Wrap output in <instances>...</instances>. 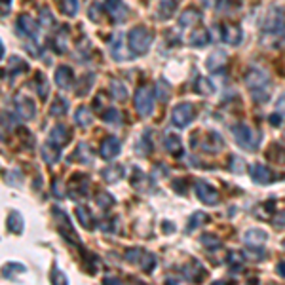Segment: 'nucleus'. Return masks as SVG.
Returning <instances> with one entry per match:
<instances>
[{"instance_id": "nucleus-23", "label": "nucleus", "mask_w": 285, "mask_h": 285, "mask_svg": "<svg viewBox=\"0 0 285 285\" xmlns=\"http://www.w3.org/2000/svg\"><path fill=\"white\" fill-rule=\"evenodd\" d=\"M222 38H224V42L238 46L242 42V28L238 25H224L222 27Z\"/></svg>"}, {"instance_id": "nucleus-38", "label": "nucleus", "mask_w": 285, "mask_h": 285, "mask_svg": "<svg viewBox=\"0 0 285 285\" xmlns=\"http://www.w3.org/2000/svg\"><path fill=\"white\" fill-rule=\"evenodd\" d=\"M156 95H158V99L162 101V103H167L171 97V86L167 84V80L164 78H160L156 82Z\"/></svg>"}, {"instance_id": "nucleus-2", "label": "nucleus", "mask_w": 285, "mask_h": 285, "mask_svg": "<svg viewBox=\"0 0 285 285\" xmlns=\"http://www.w3.org/2000/svg\"><path fill=\"white\" fill-rule=\"evenodd\" d=\"M152 44V33L142 25H137L128 33V46L135 57L145 55Z\"/></svg>"}, {"instance_id": "nucleus-54", "label": "nucleus", "mask_w": 285, "mask_h": 285, "mask_svg": "<svg viewBox=\"0 0 285 285\" xmlns=\"http://www.w3.org/2000/svg\"><path fill=\"white\" fill-rule=\"evenodd\" d=\"M114 219H107V221H101L99 222V228L101 230H105V232H114L116 230V224H114Z\"/></svg>"}, {"instance_id": "nucleus-51", "label": "nucleus", "mask_w": 285, "mask_h": 285, "mask_svg": "<svg viewBox=\"0 0 285 285\" xmlns=\"http://www.w3.org/2000/svg\"><path fill=\"white\" fill-rule=\"evenodd\" d=\"M38 21H40V25H44V27H53V25H55V17H53V14H51L48 8H42Z\"/></svg>"}, {"instance_id": "nucleus-62", "label": "nucleus", "mask_w": 285, "mask_h": 285, "mask_svg": "<svg viewBox=\"0 0 285 285\" xmlns=\"http://www.w3.org/2000/svg\"><path fill=\"white\" fill-rule=\"evenodd\" d=\"M281 247H283V249H285V240H283V243H281Z\"/></svg>"}, {"instance_id": "nucleus-37", "label": "nucleus", "mask_w": 285, "mask_h": 285, "mask_svg": "<svg viewBox=\"0 0 285 285\" xmlns=\"http://www.w3.org/2000/svg\"><path fill=\"white\" fill-rule=\"evenodd\" d=\"M122 173H124V169H122L120 165H108V167H105V169L101 171V175H103V179L107 183H116L122 177Z\"/></svg>"}, {"instance_id": "nucleus-57", "label": "nucleus", "mask_w": 285, "mask_h": 285, "mask_svg": "<svg viewBox=\"0 0 285 285\" xmlns=\"http://www.w3.org/2000/svg\"><path fill=\"white\" fill-rule=\"evenodd\" d=\"M270 124H272V126H279V124H281V116H279V114H272V116H270Z\"/></svg>"}, {"instance_id": "nucleus-59", "label": "nucleus", "mask_w": 285, "mask_h": 285, "mask_svg": "<svg viewBox=\"0 0 285 285\" xmlns=\"http://www.w3.org/2000/svg\"><path fill=\"white\" fill-rule=\"evenodd\" d=\"M278 108L281 110V114H285V93L279 97V103H278Z\"/></svg>"}, {"instance_id": "nucleus-33", "label": "nucleus", "mask_w": 285, "mask_h": 285, "mask_svg": "<svg viewBox=\"0 0 285 285\" xmlns=\"http://www.w3.org/2000/svg\"><path fill=\"white\" fill-rule=\"evenodd\" d=\"M266 158L274 164H285V149H281L279 145H272L270 149L266 150Z\"/></svg>"}, {"instance_id": "nucleus-29", "label": "nucleus", "mask_w": 285, "mask_h": 285, "mask_svg": "<svg viewBox=\"0 0 285 285\" xmlns=\"http://www.w3.org/2000/svg\"><path fill=\"white\" fill-rule=\"evenodd\" d=\"M200 12L198 10H192V8H188V10H185L183 14H181V17H179V25H183V27H190V25H196V23L200 21Z\"/></svg>"}, {"instance_id": "nucleus-25", "label": "nucleus", "mask_w": 285, "mask_h": 285, "mask_svg": "<svg viewBox=\"0 0 285 285\" xmlns=\"http://www.w3.org/2000/svg\"><path fill=\"white\" fill-rule=\"evenodd\" d=\"M165 149H167V152H169V154H173V156H179V154H181V150H183V145H181V139H179V135H175V133L167 131V133H165Z\"/></svg>"}, {"instance_id": "nucleus-20", "label": "nucleus", "mask_w": 285, "mask_h": 285, "mask_svg": "<svg viewBox=\"0 0 285 285\" xmlns=\"http://www.w3.org/2000/svg\"><path fill=\"white\" fill-rule=\"evenodd\" d=\"M6 228L8 232H12V234L19 236L23 234V228H25V221H23V215L17 213V211H10L6 219Z\"/></svg>"}, {"instance_id": "nucleus-49", "label": "nucleus", "mask_w": 285, "mask_h": 285, "mask_svg": "<svg viewBox=\"0 0 285 285\" xmlns=\"http://www.w3.org/2000/svg\"><path fill=\"white\" fill-rule=\"evenodd\" d=\"M202 245H206L207 249H217V247H221V238H217L215 234H204Z\"/></svg>"}, {"instance_id": "nucleus-45", "label": "nucleus", "mask_w": 285, "mask_h": 285, "mask_svg": "<svg viewBox=\"0 0 285 285\" xmlns=\"http://www.w3.org/2000/svg\"><path fill=\"white\" fill-rule=\"evenodd\" d=\"M243 261H245V255L242 251H230L226 256V263L232 266V268H242Z\"/></svg>"}, {"instance_id": "nucleus-18", "label": "nucleus", "mask_w": 285, "mask_h": 285, "mask_svg": "<svg viewBox=\"0 0 285 285\" xmlns=\"http://www.w3.org/2000/svg\"><path fill=\"white\" fill-rule=\"evenodd\" d=\"M38 23L35 17H31V15H19V19H17V25L19 28L23 31V35L31 36V38H38V33H40V27H38Z\"/></svg>"}, {"instance_id": "nucleus-8", "label": "nucleus", "mask_w": 285, "mask_h": 285, "mask_svg": "<svg viewBox=\"0 0 285 285\" xmlns=\"http://www.w3.org/2000/svg\"><path fill=\"white\" fill-rule=\"evenodd\" d=\"M15 110H17V114H19V118H23V120H35L36 116V105L33 99H28L27 95H17L15 97Z\"/></svg>"}, {"instance_id": "nucleus-28", "label": "nucleus", "mask_w": 285, "mask_h": 285, "mask_svg": "<svg viewBox=\"0 0 285 285\" xmlns=\"http://www.w3.org/2000/svg\"><path fill=\"white\" fill-rule=\"evenodd\" d=\"M209 40H211V36H209V33L204 27L192 31V35H190V44L196 46V48H202V46L209 44Z\"/></svg>"}, {"instance_id": "nucleus-52", "label": "nucleus", "mask_w": 285, "mask_h": 285, "mask_svg": "<svg viewBox=\"0 0 285 285\" xmlns=\"http://www.w3.org/2000/svg\"><path fill=\"white\" fill-rule=\"evenodd\" d=\"M51 281L53 283H57V285H65V283H69V279H67V276H65L63 272L59 270L57 266H53V270H51Z\"/></svg>"}, {"instance_id": "nucleus-40", "label": "nucleus", "mask_w": 285, "mask_h": 285, "mask_svg": "<svg viewBox=\"0 0 285 285\" xmlns=\"http://www.w3.org/2000/svg\"><path fill=\"white\" fill-rule=\"evenodd\" d=\"M25 272V266L21 263H8L4 264V270H2V276L8 279H14L17 274H23Z\"/></svg>"}, {"instance_id": "nucleus-32", "label": "nucleus", "mask_w": 285, "mask_h": 285, "mask_svg": "<svg viewBox=\"0 0 285 285\" xmlns=\"http://www.w3.org/2000/svg\"><path fill=\"white\" fill-rule=\"evenodd\" d=\"M150 152H152V141H150V131H147L137 141V154L139 156H149Z\"/></svg>"}, {"instance_id": "nucleus-3", "label": "nucleus", "mask_w": 285, "mask_h": 285, "mask_svg": "<svg viewBox=\"0 0 285 285\" xmlns=\"http://www.w3.org/2000/svg\"><path fill=\"white\" fill-rule=\"evenodd\" d=\"M232 135H234L236 142L245 150H256L261 145V133L247 124H236L232 128Z\"/></svg>"}, {"instance_id": "nucleus-1", "label": "nucleus", "mask_w": 285, "mask_h": 285, "mask_svg": "<svg viewBox=\"0 0 285 285\" xmlns=\"http://www.w3.org/2000/svg\"><path fill=\"white\" fill-rule=\"evenodd\" d=\"M245 86L249 88L251 95L256 103H266L268 101V84H270V74L264 69H249L245 72Z\"/></svg>"}, {"instance_id": "nucleus-27", "label": "nucleus", "mask_w": 285, "mask_h": 285, "mask_svg": "<svg viewBox=\"0 0 285 285\" xmlns=\"http://www.w3.org/2000/svg\"><path fill=\"white\" fill-rule=\"evenodd\" d=\"M59 147H55V145H51L50 141L44 145L42 149H40V152H42V158L44 162H48V164H55L57 160H59Z\"/></svg>"}, {"instance_id": "nucleus-31", "label": "nucleus", "mask_w": 285, "mask_h": 285, "mask_svg": "<svg viewBox=\"0 0 285 285\" xmlns=\"http://www.w3.org/2000/svg\"><path fill=\"white\" fill-rule=\"evenodd\" d=\"M72 160H76L80 164H92V152H90V147L86 142H80L76 147V152L72 154Z\"/></svg>"}, {"instance_id": "nucleus-6", "label": "nucleus", "mask_w": 285, "mask_h": 285, "mask_svg": "<svg viewBox=\"0 0 285 285\" xmlns=\"http://www.w3.org/2000/svg\"><path fill=\"white\" fill-rule=\"evenodd\" d=\"M194 190H196V196L200 198V202H204L207 206H215L219 202V190L213 185H209L207 181H204V179H196Z\"/></svg>"}, {"instance_id": "nucleus-64", "label": "nucleus", "mask_w": 285, "mask_h": 285, "mask_svg": "<svg viewBox=\"0 0 285 285\" xmlns=\"http://www.w3.org/2000/svg\"><path fill=\"white\" fill-rule=\"evenodd\" d=\"M177 2H179V0H177Z\"/></svg>"}, {"instance_id": "nucleus-15", "label": "nucleus", "mask_w": 285, "mask_h": 285, "mask_svg": "<svg viewBox=\"0 0 285 285\" xmlns=\"http://www.w3.org/2000/svg\"><path fill=\"white\" fill-rule=\"evenodd\" d=\"M243 242L251 245V247H263L268 242V232L263 228H251L243 234Z\"/></svg>"}, {"instance_id": "nucleus-22", "label": "nucleus", "mask_w": 285, "mask_h": 285, "mask_svg": "<svg viewBox=\"0 0 285 285\" xmlns=\"http://www.w3.org/2000/svg\"><path fill=\"white\" fill-rule=\"evenodd\" d=\"M183 276H185V279H190V281H200L202 276H204V266H202L196 259H192V261L183 268Z\"/></svg>"}, {"instance_id": "nucleus-44", "label": "nucleus", "mask_w": 285, "mask_h": 285, "mask_svg": "<svg viewBox=\"0 0 285 285\" xmlns=\"http://www.w3.org/2000/svg\"><path fill=\"white\" fill-rule=\"evenodd\" d=\"M36 78L40 80V84H38V82H36V92H38V97H40V99H46V97H48V93H50V86H48V78H46V76H44V72H38V76H36Z\"/></svg>"}, {"instance_id": "nucleus-42", "label": "nucleus", "mask_w": 285, "mask_h": 285, "mask_svg": "<svg viewBox=\"0 0 285 285\" xmlns=\"http://www.w3.org/2000/svg\"><path fill=\"white\" fill-rule=\"evenodd\" d=\"M110 93H112V97L116 101H126L128 97V90H126V86L118 82V80H112L110 82Z\"/></svg>"}, {"instance_id": "nucleus-53", "label": "nucleus", "mask_w": 285, "mask_h": 285, "mask_svg": "<svg viewBox=\"0 0 285 285\" xmlns=\"http://www.w3.org/2000/svg\"><path fill=\"white\" fill-rule=\"evenodd\" d=\"M230 162H232V165H230V169L236 171V173H242V171H243V160H242V158L232 156V158H230Z\"/></svg>"}, {"instance_id": "nucleus-43", "label": "nucleus", "mask_w": 285, "mask_h": 285, "mask_svg": "<svg viewBox=\"0 0 285 285\" xmlns=\"http://www.w3.org/2000/svg\"><path fill=\"white\" fill-rule=\"evenodd\" d=\"M139 266H141L142 272L150 274V272L154 270V266H156V256L152 255V253H149V251H145L142 256H141V263H139Z\"/></svg>"}, {"instance_id": "nucleus-9", "label": "nucleus", "mask_w": 285, "mask_h": 285, "mask_svg": "<svg viewBox=\"0 0 285 285\" xmlns=\"http://www.w3.org/2000/svg\"><path fill=\"white\" fill-rule=\"evenodd\" d=\"M88 188H90V179L86 175L76 173L69 183V186H67V192H69V198L76 200L80 196H88Z\"/></svg>"}, {"instance_id": "nucleus-21", "label": "nucleus", "mask_w": 285, "mask_h": 285, "mask_svg": "<svg viewBox=\"0 0 285 285\" xmlns=\"http://www.w3.org/2000/svg\"><path fill=\"white\" fill-rule=\"evenodd\" d=\"M131 186L135 188L137 192H149L150 190V179L149 175H145L141 169H133V177H131Z\"/></svg>"}, {"instance_id": "nucleus-24", "label": "nucleus", "mask_w": 285, "mask_h": 285, "mask_svg": "<svg viewBox=\"0 0 285 285\" xmlns=\"http://www.w3.org/2000/svg\"><path fill=\"white\" fill-rule=\"evenodd\" d=\"M124 35L122 33H116V36L112 38V44H110V51H112V57L116 61H124L126 59V50H124Z\"/></svg>"}, {"instance_id": "nucleus-55", "label": "nucleus", "mask_w": 285, "mask_h": 285, "mask_svg": "<svg viewBox=\"0 0 285 285\" xmlns=\"http://www.w3.org/2000/svg\"><path fill=\"white\" fill-rule=\"evenodd\" d=\"M173 188H177L179 194H185V192H186L185 181H183V179H179V181H175V183H173Z\"/></svg>"}, {"instance_id": "nucleus-7", "label": "nucleus", "mask_w": 285, "mask_h": 285, "mask_svg": "<svg viewBox=\"0 0 285 285\" xmlns=\"http://www.w3.org/2000/svg\"><path fill=\"white\" fill-rule=\"evenodd\" d=\"M194 120V107L190 103H181L171 110V122L177 128H186Z\"/></svg>"}, {"instance_id": "nucleus-36", "label": "nucleus", "mask_w": 285, "mask_h": 285, "mask_svg": "<svg viewBox=\"0 0 285 285\" xmlns=\"http://www.w3.org/2000/svg\"><path fill=\"white\" fill-rule=\"evenodd\" d=\"M95 204H97L101 209H110V207L116 204V200H114L112 194L107 192V190H99V194L95 196Z\"/></svg>"}, {"instance_id": "nucleus-48", "label": "nucleus", "mask_w": 285, "mask_h": 285, "mask_svg": "<svg viewBox=\"0 0 285 285\" xmlns=\"http://www.w3.org/2000/svg\"><path fill=\"white\" fill-rule=\"evenodd\" d=\"M101 118H103V120L107 122V124H116V126H118V124H120V122H122L120 112H118V110H116V108H114V107L107 108V110L103 112V116H101Z\"/></svg>"}, {"instance_id": "nucleus-14", "label": "nucleus", "mask_w": 285, "mask_h": 285, "mask_svg": "<svg viewBox=\"0 0 285 285\" xmlns=\"http://www.w3.org/2000/svg\"><path fill=\"white\" fill-rule=\"evenodd\" d=\"M107 12L116 23L126 21L129 15V10L124 4V0H107Z\"/></svg>"}, {"instance_id": "nucleus-19", "label": "nucleus", "mask_w": 285, "mask_h": 285, "mask_svg": "<svg viewBox=\"0 0 285 285\" xmlns=\"http://www.w3.org/2000/svg\"><path fill=\"white\" fill-rule=\"evenodd\" d=\"M226 61H228V55L224 53V51H221V50L213 51V53H211V55H207V59H206L207 71L219 72L221 71V67L226 65Z\"/></svg>"}, {"instance_id": "nucleus-58", "label": "nucleus", "mask_w": 285, "mask_h": 285, "mask_svg": "<svg viewBox=\"0 0 285 285\" xmlns=\"http://www.w3.org/2000/svg\"><path fill=\"white\" fill-rule=\"evenodd\" d=\"M276 226H285V211L279 217H276Z\"/></svg>"}, {"instance_id": "nucleus-35", "label": "nucleus", "mask_w": 285, "mask_h": 285, "mask_svg": "<svg viewBox=\"0 0 285 285\" xmlns=\"http://www.w3.org/2000/svg\"><path fill=\"white\" fill-rule=\"evenodd\" d=\"M8 71H12L14 74H21V72H27L28 71V65L23 61L21 57H10L8 59Z\"/></svg>"}, {"instance_id": "nucleus-12", "label": "nucleus", "mask_w": 285, "mask_h": 285, "mask_svg": "<svg viewBox=\"0 0 285 285\" xmlns=\"http://www.w3.org/2000/svg\"><path fill=\"white\" fill-rule=\"evenodd\" d=\"M71 129L67 128V126H63V124H57L55 128H51L50 135H48V141L51 142V145H55V147H59V149H63L67 142L71 141Z\"/></svg>"}, {"instance_id": "nucleus-63", "label": "nucleus", "mask_w": 285, "mask_h": 285, "mask_svg": "<svg viewBox=\"0 0 285 285\" xmlns=\"http://www.w3.org/2000/svg\"><path fill=\"white\" fill-rule=\"evenodd\" d=\"M283 137H285V133H283Z\"/></svg>"}, {"instance_id": "nucleus-47", "label": "nucleus", "mask_w": 285, "mask_h": 285, "mask_svg": "<svg viewBox=\"0 0 285 285\" xmlns=\"http://www.w3.org/2000/svg\"><path fill=\"white\" fill-rule=\"evenodd\" d=\"M142 253H145L142 247H131V249L126 251V261H128L129 264H139L141 263Z\"/></svg>"}, {"instance_id": "nucleus-41", "label": "nucleus", "mask_w": 285, "mask_h": 285, "mask_svg": "<svg viewBox=\"0 0 285 285\" xmlns=\"http://www.w3.org/2000/svg\"><path fill=\"white\" fill-rule=\"evenodd\" d=\"M209 221V217H207L204 211H196V213L190 217V221H188V226H186V232H194L198 226H202L204 222Z\"/></svg>"}, {"instance_id": "nucleus-30", "label": "nucleus", "mask_w": 285, "mask_h": 285, "mask_svg": "<svg viewBox=\"0 0 285 285\" xmlns=\"http://www.w3.org/2000/svg\"><path fill=\"white\" fill-rule=\"evenodd\" d=\"M76 217H78L80 224H82L86 230H93V217H92V211H90L88 207L86 206L76 207Z\"/></svg>"}, {"instance_id": "nucleus-46", "label": "nucleus", "mask_w": 285, "mask_h": 285, "mask_svg": "<svg viewBox=\"0 0 285 285\" xmlns=\"http://www.w3.org/2000/svg\"><path fill=\"white\" fill-rule=\"evenodd\" d=\"M61 10H63L65 14L69 15V17H74V15L78 14V0H61Z\"/></svg>"}, {"instance_id": "nucleus-11", "label": "nucleus", "mask_w": 285, "mask_h": 285, "mask_svg": "<svg viewBox=\"0 0 285 285\" xmlns=\"http://www.w3.org/2000/svg\"><path fill=\"white\" fill-rule=\"evenodd\" d=\"M283 27H285V17L281 10H272L270 14L266 15L264 25H263V28L268 31V33H281Z\"/></svg>"}, {"instance_id": "nucleus-13", "label": "nucleus", "mask_w": 285, "mask_h": 285, "mask_svg": "<svg viewBox=\"0 0 285 285\" xmlns=\"http://www.w3.org/2000/svg\"><path fill=\"white\" fill-rule=\"evenodd\" d=\"M249 175L256 185H270L274 181V173H272L264 164H253L249 167Z\"/></svg>"}, {"instance_id": "nucleus-26", "label": "nucleus", "mask_w": 285, "mask_h": 285, "mask_svg": "<svg viewBox=\"0 0 285 285\" xmlns=\"http://www.w3.org/2000/svg\"><path fill=\"white\" fill-rule=\"evenodd\" d=\"M74 120H76V124H78L80 128H90V126H92V122H93L92 110L82 105V107L76 108V116H74Z\"/></svg>"}, {"instance_id": "nucleus-56", "label": "nucleus", "mask_w": 285, "mask_h": 285, "mask_svg": "<svg viewBox=\"0 0 285 285\" xmlns=\"http://www.w3.org/2000/svg\"><path fill=\"white\" fill-rule=\"evenodd\" d=\"M103 281H105V283H122L120 278H116V276H105Z\"/></svg>"}, {"instance_id": "nucleus-60", "label": "nucleus", "mask_w": 285, "mask_h": 285, "mask_svg": "<svg viewBox=\"0 0 285 285\" xmlns=\"http://www.w3.org/2000/svg\"><path fill=\"white\" fill-rule=\"evenodd\" d=\"M278 274L281 276V278H285V261L278 264Z\"/></svg>"}, {"instance_id": "nucleus-39", "label": "nucleus", "mask_w": 285, "mask_h": 285, "mask_svg": "<svg viewBox=\"0 0 285 285\" xmlns=\"http://www.w3.org/2000/svg\"><path fill=\"white\" fill-rule=\"evenodd\" d=\"M175 4H177V0H162L160 8H158V17L160 19H169L171 15H173Z\"/></svg>"}, {"instance_id": "nucleus-10", "label": "nucleus", "mask_w": 285, "mask_h": 285, "mask_svg": "<svg viewBox=\"0 0 285 285\" xmlns=\"http://www.w3.org/2000/svg\"><path fill=\"white\" fill-rule=\"evenodd\" d=\"M99 154L103 160H114V158L120 154V141L114 135L105 137L99 147Z\"/></svg>"}, {"instance_id": "nucleus-50", "label": "nucleus", "mask_w": 285, "mask_h": 285, "mask_svg": "<svg viewBox=\"0 0 285 285\" xmlns=\"http://www.w3.org/2000/svg\"><path fill=\"white\" fill-rule=\"evenodd\" d=\"M196 92L202 93V95H211L215 92L213 84H211V80L207 78H198V86H196Z\"/></svg>"}, {"instance_id": "nucleus-61", "label": "nucleus", "mask_w": 285, "mask_h": 285, "mask_svg": "<svg viewBox=\"0 0 285 285\" xmlns=\"http://www.w3.org/2000/svg\"><path fill=\"white\" fill-rule=\"evenodd\" d=\"M10 4H12V0H2V6H4V8H10Z\"/></svg>"}, {"instance_id": "nucleus-34", "label": "nucleus", "mask_w": 285, "mask_h": 285, "mask_svg": "<svg viewBox=\"0 0 285 285\" xmlns=\"http://www.w3.org/2000/svg\"><path fill=\"white\" fill-rule=\"evenodd\" d=\"M67 110H69V103H67L63 97H55V101L51 103V107H50L51 116L61 118V116H65V114H67Z\"/></svg>"}, {"instance_id": "nucleus-5", "label": "nucleus", "mask_w": 285, "mask_h": 285, "mask_svg": "<svg viewBox=\"0 0 285 285\" xmlns=\"http://www.w3.org/2000/svg\"><path fill=\"white\" fill-rule=\"evenodd\" d=\"M133 105H135V110L139 116H142V118L150 116L154 112V90L150 86H141L135 92Z\"/></svg>"}, {"instance_id": "nucleus-4", "label": "nucleus", "mask_w": 285, "mask_h": 285, "mask_svg": "<svg viewBox=\"0 0 285 285\" xmlns=\"http://www.w3.org/2000/svg\"><path fill=\"white\" fill-rule=\"evenodd\" d=\"M51 215H53V221H55L57 232L63 236V238L69 243H72V245H78V247H80L78 234H76V230H74V226H72L71 217L65 213L63 209H59V207H53Z\"/></svg>"}, {"instance_id": "nucleus-17", "label": "nucleus", "mask_w": 285, "mask_h": 285, "mask_svg": "<svg viewBox=\"0 0 285 285\" xmlns=\"http://www.w3.org/2000/svg\"><path fill=\"white\" fill-rule=\"evenodd\" d=\"M222 147H224V141H222V137L217 133V131H209L206 133L204 137V141H202V149L209 152V154H215V152H221Z\"/></svg>"}, {"instance_id": "nucleus-16", "label": "nucleus", "mask_w": 285, "mask_h": 285, "mask_svg": "<svg viewBox=\"0 0 285 285\" xmlns=\"http://www.w3.org/2000/svg\"><path fill=\"white\" fill-rule=\"evenodd\" d=\"M55 84L61 88V90H71L72 84H74V74H72V69L67 67V65H59L55 71Z\"/></svg>"}]
</instances>
